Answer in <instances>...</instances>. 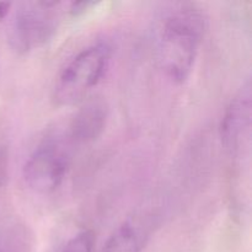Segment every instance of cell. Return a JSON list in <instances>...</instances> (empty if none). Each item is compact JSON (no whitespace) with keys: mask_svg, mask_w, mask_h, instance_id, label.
Instances as JSON below:
<instances>
[{"mask_svg":"<svg viewBox=\"0 0 252 252\" xmlns=\"http://www.w3.org/2000/svg\"><path fill=\"white\" fill-rule=\"evenodd\" d=\"M206 31V14L193 4L179 5L164 17L155 41V56L171 83L181 85L189 78Z\"/></svg>","mask_w":252,"mask_h":252,"instance_id":"6da1fadb","label":"cell"},{"mask_svg":"<svg viewBox=\"0 0 252 252\" xmlns=\"http://www.w3.org/2000/svg\"><path fill=\"white\" fill-rule=\"evenodd\" d=\"M29 246L30 234L22 224L0 226V252H26Z\"/></svg>","mask_w":252,"mask_h":252,"instance_id":"ba28073f","label":"cell"},{"mask_svg":"<svg viewBox=\"0 0 252 252\" xmlns=\"http://www.w3.org/2000/svg\"><path fill=\"white\" fill-rule=\"evenodd\" d=\"M96 2L93 1H73L68 4V12L70 16L78 17L88 12L91 7L96 6Z\"/></svg>","mask_w":252,"mask_h":252,"instance_id":"8fae6325","label":"cell"},{"mask_svg":"<svg viewBox=\"0 0 252 252\" xmlns=\"http://www.w3.org/2000/svg\"><path fill=\"white\" fill-rule=\"evenodd\" d=\"M154 225L152 214H134L112 231L101 252H143L152 238Z\"/></svg>","mask_w":252,"mask_h":252,"instance_id":"8992f818","label":"cell"},{"mask_svg":"<svg viewBox=\"0 0 252 252\" xmlns=\"http://www.w3.org/2000/svg\"><path fill=\"white\" fill-rule=\"evenodd\" d=\"M107 121V102L102 97L89 98L74 113L66 137L75 144H90L103 134Z\"/></svg>","mask_w":252,"mask_h":252,"instance_id":"52a82bcc","label":"cell"},{"mask_svg":"<svg viewBox=\"0 0 252 252\" xmlns=\"http://www.w3.org/2000/svg\"><path fill=\"white\" fill-rule=\"evenodd\" d=\"M70 140L48 135L32 150L22 169L24 182L39 194L56 192L63 185L71 165Z\"/></svg>","mask_w":252,"mask_h":252,"instance_id":"277c9868","label":"cell"},{"mask_svg":"<svg viewBox=\"0 0 252 252\" xmlns=\"http://www.w3.org/2000/svg\"><path fill=\"white\" fill-rule=\"evenodd\" d=\"M113 48L108 42H96L81 49L57 78L52 90V102L57 107L80 102L105 78Z\"/></svg>","mask_w":252,"mask_h":252,"instance_id":"7a4b0ae2","label":"cell"},{"mask_svg":"<svg viewBox=\"0 0 252 252\" xmlns=\"http://www.w3.org/2000/svg\"><path fill=\"white\" fill-rule=\"evenodd\" d=\"M61 1H26L17 4L7 29V43L17 56H26L48 43L61 21Z\"/></svg>","mask_w":252,"mask_h":252,"instance_id":"3957f363","label":"cell"},{"mask_svg":"<svg viewBox=\"0 0 252 252\" xmlns=\"http://www.w3.org/2000/svg\"><path fill=\"white\" fill-rule=\"evenodd\" d=\"M95 234L91 230L79 231L65 241L56 252H94Z\"/></svg>","mask_w":252,"mask_h":252,"instance_id":"9c48e42d","label":"cell"},{"mask_svg":"<svg viewBox=\"0 0 252 252\" xmlns=\"http://www.w3.org/2000/svg\"><path fill=\"white\" fill-rule=\"evenodd\" d=\"M10 169V150L6 144L0 145V189L7 184Z\"/></svg>","mask_w":252,"mask_h":252,"instance_id":"30bf717a","label":"cell"},{"mask_svg":"<svg viewBox=\"0 0 252 252\" xmlns=\"http://www.w3.org/2000/svg\"><path fill=\"white\" fill-rule=\"evenodd\" d=\"M11 7H12L11 2L0 1V22L4 21L5 17H7V15L11 12Z\"/></svg>","mask_w":252,"mask_h":252,"instance_id":"7c38bea8","label":"cell"},{"mask_svg":"<svg viewBox=\"0 0 252 252\" xmlns=\"http://www.w3.org/2000/svg\"><path fill=\"white\" fill-rule=\"evenodd\" d=\"M251 83L246 81L225 107L219 126L221 145L231 155L241 150L250 134L251 127Z\"/></svg>","mask_w":252,"mask_h":252,"instance_id":"5b68a950","label":"cell"}]
</instances>
